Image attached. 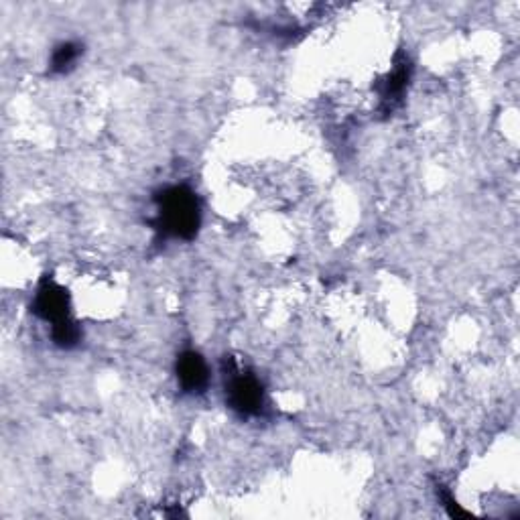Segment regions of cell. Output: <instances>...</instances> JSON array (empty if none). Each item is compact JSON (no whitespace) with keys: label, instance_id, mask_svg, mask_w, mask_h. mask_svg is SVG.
Instances as JSON below:
<instances>
[{"label":"cell","instance_id":"6da1fadb","mask_svg":"<svg viewBox=\"0 0 520 520\" xmlns=\"http://www.w3.org/2000/svg\"><path fill=\"white\" fill-rule=\"evenodd\" d=\"M157 218L155 230L163 238L191 240L202 224V206L195 193L187 185H171L155 195Z\"/></svg>","mask_w":520,"mask_h":520},{"label":"cell","instance_id":"7a4b0ae2","mask_svg":"<svg viewBox=\"0 0 520 520\" xmlns=\"http://www.w3.org/2000/svg\"><path fill=\"white\" fill-rule=\"evenodd\" d=\"M226 399L238 415L254 417L265 409V388L252 372L232 364L226 372Z\"/></svg>","mask_w":520,"mask_h":520},{"label":"cell","instance_id":"3957f363","mask_svg":"<svg viewBox=\"0 0 520 520\" xmlns=\"http://www.w3.org/2000/svg\"><path fill=\"white\" fill-rule=\"evenodd\" d=\"M33 311L47 323L59 325L63 321L72 319L70 317V299L63 287H59L55 281H43L37 289Z\"/></svg>","mask_w":520,"mask_h":520},{"label":"cell","instance_id":"277c9868","mask_svg":"<svg viewBox=\"0 0 520 520\" xmlns=\"http://www.w3.org/2000/svg\"><path fill=\"white\" fill-rule=\"evenodd\" d=\"M175 372H177V382L183 393H187V395L206 393V388L210 384V368L198 352H193V350L183 352L177 358Z\"/></svg>","mask_w":520,"mask_h":520},{"label":"cell","instance_id":"5b68a950","mask_svg":"<svg viewBox=\"0 0 520 520\" xmlns=\"http://www.w3.org/2000/svg\"><path fill=\"white\" fill-rule=\"evenodd\" d=\"M82 47L78 43H61L51 57V70L57 74H65L78 61Z\"/></svg>","mask_w":520,"mask_h":520}]
</instances>
